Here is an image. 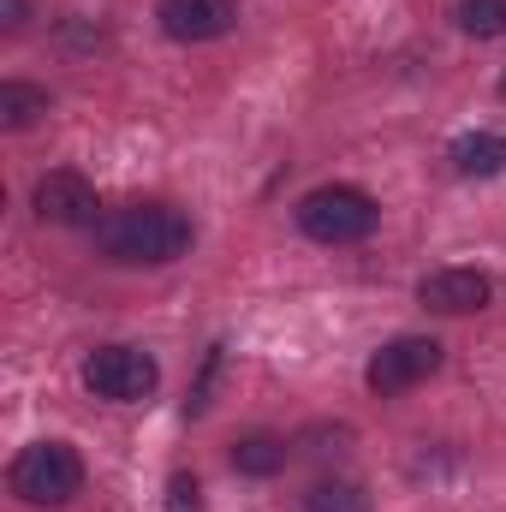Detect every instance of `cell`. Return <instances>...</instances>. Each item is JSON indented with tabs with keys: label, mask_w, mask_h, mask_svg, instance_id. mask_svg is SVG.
I'll use <instances>...</instances> for the list:
<instances>
[{
	"label": "cell",
	"mask_w": 506,
	"mask_h": 512,
	"mask_svg": "<svg viewBox=\"0 0 506 512\" xmlns=\"http://www.w3.org/2000/svg\"><path fill=\"white\" fill-rule=\"evenodd\" d=\"M42 114H48V90H42V84H24V78H6V84H0V126L6 131L36 126Z\"/></svg>",
	"instance_id": "30bf717a"
},
{
	"label": "cell",
	"mask_w": 506,
	"mask_h": 512,
	"mask_svg": "<svg viewBox=\"0 0 506 512\" xmlns=\"http://www.w3.org/2000/svg\"><path fill=\"white\" fill-rule=\"evenodd\" d=\"M280 465H286V441L280 435H245L233 447V471L239 477H274Z\"/></svg>",
	"instance_id": "8fae6325"
},
{
	"label": "cell",
	"mask_w": 506,
	"mask_h": 512,
	"mask_svg": "<svg viewBox=\"0 0 506 512\" xmlns=\"http://www.w3.org/2000/svg\"><path fill=\"white\" fill-rule=\"evenodd\" d=\"M453 18H459V30H465V36H477V42L506 36V0H459V6H453Z\"/></svg>",
	"instance_id": "4fadbf2b"
},
{
	"label": "cell",
	"mask_w": 506,
	"mask_h": 512,
	"mask_svg": "<svg viewBox=\"0 0 506 512\" xmlns=\"http://www.w3.org/2000/svg\"><path fill=\"white\" fill-rule=\"evenodd\" d=\"M24 18H30V0H0V24L6 30H24Z\"/></svg>",
	"instance_id": "9a60e30c"
},
{
	"label": "cell",
	"mask_w": 506,
	"mask_h": 512,
	"mask_svg": "<svg viewBox=\"0 0 506 512\" xmlns=\"http://www.w3.org/2000/svg\"><path fill=\"white\" fill-rule=\"evenodd\" d=\"M161 382V370H155V358L143 352V346H96L90 358H84V387L96 393V399H114V405H137V399H149Z\"/></svg>",
	"instance_id": "277c9868"
},
{
	"label": "cell",
	"mask_w": 506,
	"mask_h": 512,
	"mask_svg": "<svg viewBox=\"0 0 506 512\" xmlns=\"http://www.w3.org/2000/svg\"><path fill=\"white\" fill-rule=\"evenodd\" d=\"M155 18L173 42H215L239 24V0H161Z\"/></svg>",
	"instance_id": "ba28073f"
},
{
	"label": "cell",
	"mask_w": 506,
	"mask_h": 512,
	"mask_svg": "<svg viewBox=\"0 0 506 512\" xmlns=\"http://www.w3.org/2000/svg\"><path fill=\"white\" fill-rule=\"evenodd\" d=\"M167 512H203V489H197V477H173L167 483Z\"/></svg>",
	"instance_id": "5bb4252c"
},
{
	"label": "cell",
	"mask_w": 506,
	"mask_h": 512,
	"mask_svg": "<svg viewBox=\"0 0 506 512\" xmlns=\"http://www.w3.org/2000/svg\"><path fill=\"white\" fill-rule=\"evenodd\" d=\"M435 370H441V340H429V334H399V340H387L376 358L364 364V382H370V393L393 399V393L423 387Z\"/></svg>",
	"instance_id": "5b68a950"
},
{
	"label": "cell",
	"mask_w": 506,
	"mask_h": 512,
	"mask_svg": "<svg viewBox=\"0 0 506 512\" xmlns=\"http://www.w3.org/2000/svg\"><path fill=\"white\" fill-rule=\"evenodd\" d=\"M489 298H495V280L483 268H435L417 280V304L435 316H471V310H489Z\"/></svg>",
	"instance_id": "52a82bcc"
},
{
	"label": "cell",
	"mask_w": 506,
	"mask_h": 512,
	"mask_svg": "<svg viewBox=\"0 0 506 512\" xmlns=\"http://www.w3.org/2000/svg\"><path fill=\"white\" fill-rule=\"evenodd\" d=\"M501 96H506V72H501Z\"/></svg>",
	"instance_id": "2e32d148"
},
{
	"label": "cell",
	"mask_w": 506,
	"mask_h": 512,
	"mask_svg": "<svg viewBox=\"0 0 506 512\" xmlns=\"http://www.w3.org/2000/svg\"><path fill=\"white\" fill-rule=\"evenodd\" d=\"M304 512H370V495L346 477H322L304 489Z\"/></svg>",
	"instance_id": "7c38bea8"
},
{
	"label": "cell",
	"mask_w": 506,
	"mask_h": 512,
	"mask_svg": "<svg viewBox=\"0 0 506 512\" xmlns=\"http://www.w3.org/2000/svg\"><path fill=\"white\" fill-rule=\"evenodd\" d=\"M30 209H36L42 227H96V209L102 203H96V185L78 167H54V173L36 179Z\"/></svg>",
	"instance_id": "8992f818"
},
{
	"label": "cell",
	"mask_w": 506,
	"mask_h": 512,
	"mask_svg": "<svg viewBox=\"0 0 506 512\" xmlns=\"http://www.w3.org/2000/svg\"><path fill=\"white\" fill-rule=\"evenodd\" d=\"M191 221L173 203H126L96 221V245L120 268H167L191 251Z\"/></svg>",
	"instance_id": "6da1fadb"
},
{
	"label": "cell",
	"mask_w": 506,
	"mask_h": 512,
	"mask_svg": "<svg viewBox=\"0 0 506 512\" xmlns=\"http://www.w3.org/2000/svg\"><path fill=\"white\" fill-rule=\"evenodd\" d=\"M447 161H453L459 179H501L506 173V137L501 131H465V137H453Z\"/></svg>",
	"instance_id": "9c48e42d"
},
{
	"label": "cell",
	"mask_w": 506,
	"mask_h": 512,
	"mask_svg": "<svg viewBox=\"0 0 506 512\" xmlns=\"http://www.w3.org/2000/svg\"><path fill=\"white\" fill-rule=\"evenodd\" d=\"M6 483H12V495H18L24 507L60 512L84 495V459H78L72 441H30V447L12 459Z\"/></svg>",
	"instance_id": "7a4b0ae2"
},
{
	"label": "cell",
	"mask_w": 506,
	"mask_h": 512,
	"mask_svg": "<svg viewBox=\"0 0 506 512\" xmlns=\"http://www.w3.org/2000/svg\"><path fill=\"white\" fill-rule=\"evenodd\" d=\"M381 221L376 197L358 191V185H316L310 197H298V227L316 239V245H358L370 239Z\"/></svg>",
	"instance_id": "3957f363"
}]
</instances>
